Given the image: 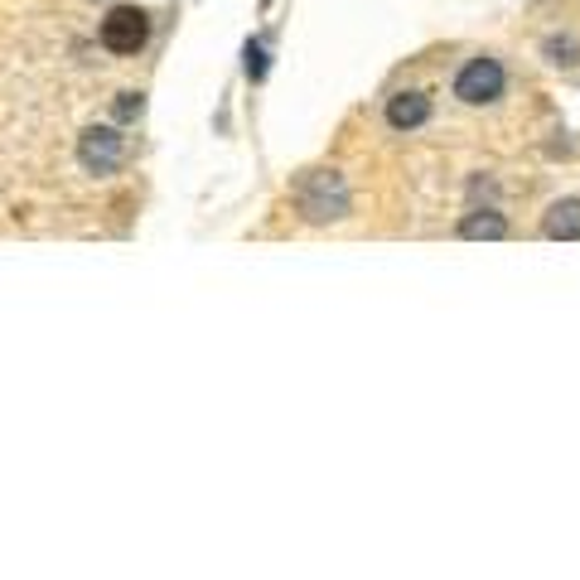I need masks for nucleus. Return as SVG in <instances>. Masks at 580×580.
Segmentation results:
<instances>
[{"label":"nucleus","instance_id":"f257e3e1","mask_svg":"<svg viewBox=\"0 0 580 580\" xmlns=\"http://www.w3.org/2000/svg\"><path fill=\"white\" fill-rule=\"evenodd\" d=\"M300 214L310 222H329V218H343L349 214V184H343V174L334 170H315L300 180Z\"/></svg>","mask_w":580,"mask_h":580},{"label":"nucleus","instance_id":"f03ea898","mask_svg":"<svg viewBox=\"0 0 580 580\" xmlns=\"http://www.w3.org/2000/svg\"><path fill=\"white\" fill-rule=\"evenodd\" d=\"M455 97L470 107H484L494 97H504V63L498 59H470L455 77Z\"/></svg>","mask_w":580,"mask_h":580},{"label":"nucleus","instance_id":"7ed1b4c3","mask_svg":"<svg viewBox=\"0 0 580 580\" xmlns=\"http://www.w3.org/2000/svg\"><path fill=\"white\" fill-rule=\"evenodd\" d=\"M145 39H150V20H145V10H136V5H117L102 20V49H111V53H136Z\"/></svg>","mask_w":580,"mask_h":580},{"label":"nucleus","instance_id":"20e7f679","mask_svg":"<svg viewBox=\"0 0 580 580\" xmlns=\"http://www.w3.org/2000/svg\"><path fill=\"white\" fill-rule=\"evenodd\" d=\"M77 160H83L87 174H111L121 160H126V136H117L111 126H93L77 141Z\"/></svg>","mask_w":580,"mask_h":580},{"label":"nucleus","instance_id":"39448f33","mask_svg":"<svg viewBox=\"0 0 580 580\" xmlns=\"http://www.w3.org/2000/svg\"><path fill=\"white\" fill-rule=\"evenodd\" d=\"M431 121V97L426 93H397L387 102V126L392 131H416Z\"/></svg>","mask_w":580,"mask_h":580},{"label":"nucleus","instance_id":"423d86ee","mask_svg":"<svg viewBox=\"0 0 580 580\" xmlns=\"http://www.w3.org/2000/svg\"><path fill=\"white\" fill-rule=\"evenodd\" d=\"M542 232H546L552 242H576V238H580V198H561V204L546 208Z\"/></svg>","mask_w":580,"mask_h":580},{"label":"nucleus","instance_id":"0eeeda50","mask_svg":"<svg viewBox=\"0 0 580 580\" xmlns=\"http://www.w3.org/2000/svg\"><path fill=\"white\" fill-rule=\"evenodd\" d=\"M460 238L498 242V238H508V218L498 214V208H474V214H464V222H460Z\"/></svg>","mask_w":580,"mask_h":580},{"label":"nucleus","instance_id":"6e6552de","mask_svg":"<svg viewBox=\"0 0 580 580\" xmlns=\"http://www.w3.org/2000/svg\"><path fill=\"white\" fill-rule=\"evenodd\" d=\"M247 77H252V83H262V77H266V49H262V44H247Z\"/></svg>","mask_w":580,"mask_h":580},{"label":"nucleus","instance_id":"1a4fd4ad","mask_svg":"<svg viewBox=\"0 0 580 580\" xmlns=\"http://www.w3.org/2000/svg\"><path fill=\"white\" fill-rule=\"evenodd\" d=\"M141 93H121L117 97V121H131V117H141Z\"/></svg>","mask_w":580,"mask_h":580},{"label":"nucleus","instance_id":"9d476101","mask_svg":"<svg viewBox=\"0 0 580 580\" xmlns=\"http://www.w3.org/2000/svg\"><path fill=\"white\" fill-rule=\"evenodd\" d=\"M546 53H552V63H576L571 59V53H576L571 39H552V44H546Z\"/></svg>","mask_w":580,"mask_h":580}]
</instances>
